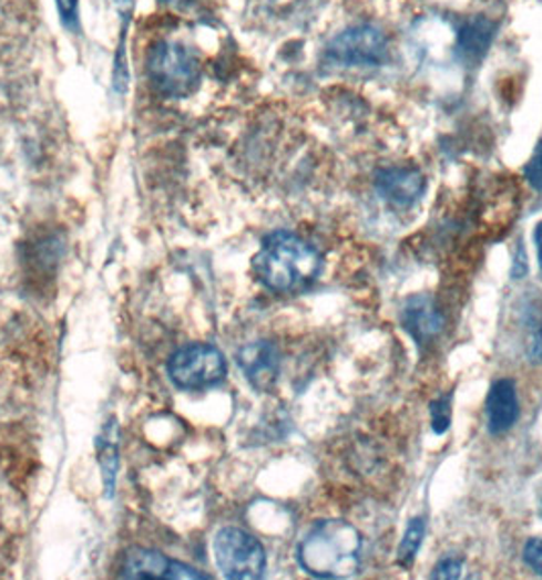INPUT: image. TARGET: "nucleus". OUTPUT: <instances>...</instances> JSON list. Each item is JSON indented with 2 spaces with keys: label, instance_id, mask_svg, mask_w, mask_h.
Here are the masks:
<instances>
[{
  "label": "nucleus",
  "instance_id": "nucleus-1",
  "mask_svg": "<svg viewBox=\"0 0 542 580\" xmlns=\"http://www.w3.org/2000/svg\"><path fill=\"white\" fill-rule=\"evenodd\" d=\"M298 562L318 579H351L361 565V536L342 519H323L304 536Z\"/></svg>",
  "mask_w": 542,
  "mask_h": 580
},
{
  "label": "nucleus",
  "instance_id": "nucleus-2",
  "mask_svg": "<svg viewBox=\"0 0 542 580\" xmlns=\"http://www.w3.org/2000/svg\"><path fill=\"white\" fill-rule=\"evenodd\" d=\"M323 259L306 240L292 232H274L253 259V269L272 291H298L315 281Z\"/></svg>",
  "mask_w": 542,
  "mask_h": 580
},
{
  "label": "nucleus",
  "instance_id": "nucleus-3",
  "mask_svg": "<svg viewBox=\"0 0 542 580\" xmlns=\"http://www.w3.org/2000/svg\"><path fill=\"white\" fill-rule=\"evenodd\" d=\"M150 76L170 96H186L201 80V65L192 51L177 43H157L150 53Z\"/></svg>",
  "mask_w": 542,
  "mask_h": 580
},
{
  "label": "nucleus",
  "instance_id": "nucleus-4",
  "mask_svg": "<svg viewBox=\"0 0 542 580\" xmlns=\"http://www.w3.org/2000/svg\"><path fill=\"white\" fill-rule=\"evenodd\" d=\"M170 377L182 390H208L227 375L223 353L213 344H188L170 359Z\"/></svg>",
  "mask_w": 542,
  "mask_h": 580
},
{
  "label": "nucleus",
  "instance_id": "nucleus-5",
  "mask_svg": "<svg viewBox=\"0 0 542 580\" xmlns=\"http://www.w3.org/2000/svg\"><path fill=\"white\" fill-rule=\"evenodd\" d=\"M216 565L227 579H259L265 570V550L257 538L239 528H223L216 534Z\"/></svg>",
  "mask_w": 542,
  "mask_h": 580
},
{
  "label": "nucleus",
  "instance_id": "nucleus-6",
  "mask_svg": "<svg viewBox=\"0 0 542 580\" xmlns=\"http://www.w3.org/2000/svg\"><path fill=\"white\" fill-rule=\"evenodd\" d=\"M121 577L123 579H208L196 568L143 548L126 552Z\"/></svg>",
  "mask_w": 542,
  "mask_h": 580
},
{
  "label": "nucleus",
  "instance_id": "nucleus-7",
  "mask_svg": "<svg viewBox=\"0 0 542 580\" xmlns=\"http://www.w3.org/2000/svg\"><path fill=\"white\" fill-rule=\"evenodd\" d=\"M237 363L257 392H269L276 385L279 353L272 342H253L243 346L237 354Z\"/></svg>",
  "mask_w": 542,
  "mask_h": 580
},
{
  "label": "nucleus",
  "instance_id": "nucleus-8",
  "mask_svg": "<svg viewBox=\"0 0 542 580\" xmlns=\"http://www.w3.org/2000/svg\"><path fill=\"white\" fill-rule=\"evenodd\" d=\"M386 53V39L371 27H357L330 45V55L342 63H378Z\"/></svg>",
  "mask_w": 542,
  "mask_h": 580
},
{
  "label": "nucleus",
  "instance_id": "nucleus-9",
  "mask_svg": "<svg viewBox=\"0 0 542 580\" xmlns=\"http://www.w3.org/2000/svg\"><path fill=\"white\" fill-rule=\"evenodd\" d=\"M378 191L396 206H410L425 191V177L417 169L391 167L379 172Z\"/></svg>",
  "mask_w": 542,
  "mask_h": 580
},
{
  "label": "nucleus",
  "instance_id": "nucleus-10",
  "mask_svg": "<svg viewBox=\"0 0 542 580\" xmlns=\"http://www.w3.org/2000/svg\"><path fill=\"white\" fill-rule=\"evenodd\" d=\"M403 327L415 336L418 344L429 341L434 334H439L444 324L441 312L427 296L410 298L403 305Z\"/></svg>",
  "mask_w": 542,
  "mask_h": 580
},
{
  "label": "nucleus",
  "instance_id": "nucleus-11",
  "mask_svg": "<svg viewBox=\"0 0 542 580\" xmlns=\"http://www.w3.org/2000/svg\"><path fill=\"white\" fill-rule=\"evenodd\" d=\"M488 420L492 434H504L518 420L517 385L510 379L495 381L488 395Z\"/></svg>",
  "mask_w": 542,
  "mask_h": 580
},
{
  "label": "nucleus",
  "instance_id": "nucleus-12",
  "mask_svg": "<svg viewBox=\"0 0 542 580\" xmlns=\"http://www.w3.org/2000/svg\"><path fill=\"white\" fill-rule=\"evenodd\" d=\"M119 426L114 420L102 428L101 436L96 441V458L101 465L102 480L106 497H113L114 485H116V468H119Z\"/></svg>",
  "mask_w": 542,
  "mask_h": 580
},
{
  "label": "nucleus",
  "instance_id": "nucleus-13",
  "mask_svg": "<svg viewBox=\"0 0 542 580\" xmlns=\"http://www.w3.org/2000/svg\"><path fill=\"white\" fill-rule=\"evenodd\" d=\"M425 521L417 518L410 521L408 530L403 534L402 543H400V550H398V565L403 568L412 567L415 558H417L418 548L422 543V538H425Z\"/></svg>",
  "mask_w": 542,
  "mask_h": 580
},
{
  "label": "nucleus",
  "instance_id": "nucleus-14",
  "mask_svg": "<svg viewBox=\"0 0 542 580\" xmlns=\"http://www.w3.org/2000/svg\"><path fill=\"white\" fill-rule=\"evenodd\" d=\"M430 420L432 429L437 434H444L451 426V397H441L430 404Z\"/></svg>",
  "mask_w": 542,
  "mask_h": 580
},
{
  "label": "nucleus",
  "instance_id": "nucleus-15",
  "mask_svg": "<svg viewBox=\"0 0 542 580\" xmlns=\"http://www.w3.org/2000/svg\"><path fill=\"white\" fill-rule=\"evenodd\" d=\"M461 572H463V560L457 556H444L430 572V579L457 580L461 579Z\"/></svg>",
  "mask_w": 542,
  "mask_h": 580
},
{
  "label": "nucleus",
  "instance_id": "nucleus-16",
  "mask_svg": "<svg viewBox=\"0 0 542 580\" xmlns=\"http://www.w3.org/2000/svg\"><path fill=\"white\" fill-rule=\"evenodd\" d=\"M524 562L529 565L534 572L542 574V538H532L524 546Z\"/></svg>",
  "mask_w": 542,
  "mask_h": 580
},
{
  "label": "nucleus",
  "instance_id": "nucleus-17",
  "mask_svg": "<svg viewBox=\"0 0 542 580\" xmlns=\"http://www.w3.org/2000/svg\"><path fill=\"white\" fill-rule=\"evenodd\" d=\"M524 174H526V179H529L534 188L542 189V145L536 149V153L532 155V159H530L529 165H526Z\"/></svg>",
  "mask_w": 542,
  "mask_h": 580
},
{
  "label": "nucleus",
  "instance_id": "nucleus-18",
  "mask_svg": "<svg viewBox=\"0 0 542 580\" xmlns=\"http://www.w3.org/2000/svg\"><path fill=\"white\" fill-rule=\"evenodd\" d=\"M62 21L68 27L76 25L78 21V0H58Z\"/></svg>",
  "mask_w": 542,
  "mask_h": 580
},
{
  "label": "nucleus",
  "instance_id": "nucleus-19",
  "mask_svg": "<svg viewBox=\"0 0 542 580\" xmlns=\"http://www.w3.org/2000/svg\"><path fill=\"white\" fill-rule=\"evenodd\" d=\"M526 271H529V266H526V261H524V251L520 249V251H518L517 261H514V267H512V276L520 279L524 273H526Z\"/></svg>",
  "mask_w": 542,
  "mask_h": 580
},
{
  "label": "nucleus",
  "instance_id": "nucleus-20",
  "mask_svg": "<svg viewBox=\"0 0 542 580\" xmlns=\"http://www.w3.org/2000/svg\"><path fill=\"white\" fill-rule=\"evenodd\" d=\"M534 239H536V247H539V261H541V271H542V222L536 227V232H534Z\"/></svg>",
  "mask_w": 542,
  "mask_h": 580
},
{
  "label": "nucleus",
  "instance_id": "nucleus-21",
  "mask_svg": "<svg viewBox=\"0 0 542 580\" xmlns=\"http://www.w3.org/2000/svg\"><path fill=\"white\" fill-rule=\"evenodd\" d=\"M167 2H188V0H167Z\"/></svg>",
  "mask_w": 542,
  "mask_h": 580
}]
</instances>
